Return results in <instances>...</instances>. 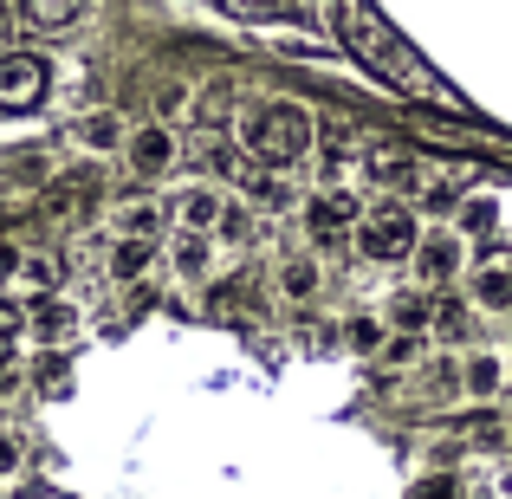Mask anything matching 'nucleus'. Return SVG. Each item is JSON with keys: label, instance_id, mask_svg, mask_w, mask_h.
<instances>
[{"label": "nucleus", "instance_id": "1", "mask_svg": "<svg viewBox=\"0 0 512 499\" xmlns=\"http://www.w3.org/2000/svg\"><path fill=\"white\" fill-rule=\"evenodd\" d=\"M331 26H338V39L350 52H357V65H370L376 78H389L396 91H409V98H428L441 104V111H461V98H454V85H441L435 72L422 65V52L409 46V39L396 33V26L383 20V13L370 7V0H331Z\"/></svg>", "mask_w": 512, "mask_h": 499}, {"label": "nucleus", "instance_id": "2", "mask_svg": "<svg viewBox=\"0 0 512 499\" xmlns=\"http://www.w3.org/2000/svg\"><path fill=\"white\" fill-rule=\"evenodd\" d=\"M240 156H253L260 169H292L305 150H312V117L299 111V104H286V98H266V104H247L240 111Z\"/></svg>", "mask_w": 512, "mask_h": 499}, {"label": "nucleus", "instance_id": "3", "mask_svg": "<svg viewBox=\"0 0 512 499\" xmlns=\"http://www.w3.org/2000/svg\"><path fill=\"white\" fill-rule=\"evenodd\" d=\"M415 240H422V221H415L409 208H396V201H383V208H370L357 221V253L370 266H396V260H415Z\"/></svg>", "mask_w": 512, "mask_h": 499}, {"label": "nucleus", "instance_id": "4", "mask_svg": "<svg viewBox=\"0 0 512 499\" xmlns=\"http://www.w3.org/2000/svg\"><path fill=\"white\" fill-rule=\"evenodd\" d=\"M46 85H52V65L39 52H0V111L7 117H26L46 104Z\"/></svg>", "mask_w": 512, "mask_h": 499}, {"label": "nucleus", "instance_id": "5", "mask_svg": "<svg viewBox=\"0 0 512 499\" xmlns=\"http://www.w3.org/2000/svg\"><path fill=\"white\" fill-rule=\"evenodd\" d=\"M363 195H350V188H318L312 201H305V227H312L318 240H338V234H357L363 221Z\"/></svg>", "mask_w": 512, "mask_h": 499}, {"label": "nucleus", "instance_id": "6", "mask_svg": "<svg viewBox=\"0 0 512 499\" xmlns=\"http://www.w3.org/2000/svg\"><path fill=\"white\" fill-rule=\"evenodd\" d=\"M124 156H130L137 175H169L175 163H182V143H175V130H163V124H143V130H130Z\"/></svg>", "mask_w": 512, "mask_h": 499}, {"label": "nucleus", "instance_id": "7", "mask_svg": "<svg viewBox=\"0 0 512 499\" xmlns=\"http://www.w3.org/2000/svg\"><path fill=\"white\" fill-rule=\"evenodd\" d=\"M227 208H234V201H227L221 188H208V182H195V188H182V195H175V221H182L188 234H214Z\"/></svg>", "mask_w": 512, "mask_h": 499}, {"label": "nucleus", "instance_id": "8", "mask_svg": "<svg viewBox=\"0 0 512 499\" xmlns=\"http://www.w3.org/2000/svg\"><path fill=\"white\" fill-rule=\"evenodd\" d=\"M415 266H422L428 286H448V279L461 273V234H448V227L422 234V240H415Z\"/></svg>", "mask_w": 512, "mask_h": 499}, {"label": "nucleus", "instance_id": "9", "mask_svg": "<svg viewBox=\"0 0 512 499\" xmlns=\"http://www.w3.org/2000/svg\"><path fill=\"white\" fill-rule=\"evenodd\" d=\"M13 7H20V20L39 26V33H65V26L85 20L91 0H13Z\"/></svg>", "mask_w": 512, "mask_h": 499}, {"label": "nucleus", "instance_id": "10", "mask_svg": "<svg viewBox=\"0 0 512 499\" xmlns=\"http://www.w3.org/2000/svg\"><path fill=\"white\" fill-rule=\"evenodd\" d=\"M26 331L46 337V344H65V337L78 331V312L65 299H33V305H26Z\"/></svg>", "mask_w": 512, "mask_h": 499}, {"label": "nucleus", "instance_id": "11", "mask_svg": "<svg viewBox=\"0 0 512 499\" xmlns=\"http://www.w3.org/2000/svg\"><path fill=\"white\" fill-rule=\"evenodd\" d=\"M474 305H487V312H512V260H487L474 273Z\"/></svg>", "mask_w": 512, "mask_h": 499}, {"label": "nucleus", "instance_id": "12", "mask_svg": "<svg viewBox=\"0 0 512 499\" xmlns=\"http://www.w3.org/2000/svg\"><path fill=\"white\" fill-rule=\"evenodd\" d=\"M78 143H85V150H124L130 130H124L117 111H91V117H78Z\"/></svg>", "mask_w": 512, "mask_h": 499}, {"label": "nucleus", "instance_id": "13", "mask_svg": "<svg viewBox=\"0 0 512 499\" xmlns=\"http://www.w3.org/2000/svg\"><path fill=\"white\" fill-rule=\"evenodd\" d=\"M150 260H156V240H117L111 247V279L117 286H137V279L150 273Z\"/></svg>", "mask_w": 512, "mask_h": 499}, {"label": "nucleus", "instance_id": "14", "mask_svg": "<svg viewBox=\"0 0 512 499\" xmlns=\"http://www.w3.org/2000/svg\"><path fill=\"white\" fill-rule=\"evenodd\" d=\"M156 227H163V208H150V201H130L117 214V240H156Z\"/></svg>", "mask_w": 512, "mask_h": 499}, {"label": "nucleus", "instance_id": "15", "mask_svg": "<svg viewBox=\"0 0 512 499\" xmlns=\"http://www.w3.org/2000/svg\"><path fill=\"white\" fill-rule=\"evenodd\" d=\"M279 292H286V299H312L318 292V260H286L279 266Z\"/></svg>", "mask_w": 512, "mask_h": 499}, {"label": "nucleus", "instance_id": "16", "mask_svg": "<svg viewBox=\"0 0 512 499\" xmlns=\"http://www.w3.org/2000/svg\"><path fill=\"white\" fill-rule=\"evenodd\" d=\"M461 227L467 234H493V227H500V201L493 195H467L461 201Z\"/></svg>", "mask_w": 512, "mask_h": 499}, {"label": "nucleus", "instance_id": "17", "mask_svg": "<svg viewBox=\"0 0 512 499\" xmlns=\"http://www.w3.org/2000/svg\"><path fill=\"white\" fill-rule=\"evenodd\" d=\"M467 499H512V461L480 467V480H467Z\"/></svg>", "mask_w": 512, "mask_h": 499}, {"label": "nucleus", "instance_id": "18", "mask_svg": "<svg viewBox=\"0 0 512 499\" xmlns=\"http://www.w3.org/2000/svg\"><path fill=\"white\" fill-rule=\"evenodd\" d=\"M363 163H370V156H363ZM370 169H376V182H422V169H415L402 150H376Z\"/></svg>", "mask_w": 512, "mask_h": 499}, {"label": "nucleus", "instance_id": "19", "mask_svg": "<svg viewBox=\"0 0 512 499\" xmlns=\"http://www.w3.org/2000/svg\"><path fill=\"white\" fill-rule=\"evenodd\" d=\"M461 383H467V389H474V396H493V389H500V383H506V370H500V357H474V363H467V370H461Z\"/></svg>", "mask_w": 512, "mask_h": 499}, {"label": "nucleus", "instance_id": "20", "mask_svg": "<svg viewBox=\"0 0 512 499\" xmlns=\"http://www.w3.org/2000/svg\"><path fill=\"white\" fill-rule=\"evenodd\" d=\"M221 7L240 20H273V13H299V0H221Z\"/></svg>", "mask_w": 512, "mask_h": 499}, {"label": "nucleus", "instance_id": "21", "mask_svg": "<svg viewBox=\"0 0 512 499\" xmlns=\"http://www.w3.org/2000/svg\"><path fill=\"white\" fill-rule=\"evenodd\" d=\"M175 266H182V273H201V266H208V234H188V227H182V240H175Z\"/></svg>", "mask_w": 512, "mask_h": 499}, {"label": "nucleus", "instance_id": "22", "mask_svg": "<svg viewBox=\"0 0 512 499\" xmlns=\"http://www.w3.org/2000/svg\"><path fill=\"white\" fill-rule=\"evenodd\" d=\"M428 318H435V312H428V299H396V325L402 331H422Z\"/></svg>", "mask_w": 512, "mask_h": 499}, {"label": "nucleus", "instance_id": "23", "mask_svg": "<svg viewBox=\"0 0 512 499\" xmlns=\"http://www.w3.org/2000/svg\"><path fill=\"white\" fill-rule=\"evenodd\" d=\"M350 344H357V350H376V344H383V325H376V318H350Z\"/></svg>", "mask_w": 512, "mask_h": 499}, {"label": "nucleus", "instance_id": "24", "mask_svg": "<svg viewBox=\"0 0 512 499\" xmlns=\"http://www.w3.org/2000/svg\"><path fill=\"white\" fill-rule=\"evenodd\" d=\"M20 331H26V312H20L13 299H0V344H13Z\"/></svg>", "mask_w": 512, "mask_h": 499}, {"label": "nucleus", "instance_id": "25", "mask_svg": "<svg viewBox=\"0 0 512 499\" xmlns=\"http://www.w3.org/2000/svg\"><path fill=\"white\" fill-rule=\"evenodd\" d=\"M422 201H428V214H448V208H454V182H428Z\"/></svg>", "mask_w": 512, "mask_h": 499}, {"label": "nucleus", "instance_id": "26", "mask_svg": "<svg viewBox=\"0 0 512 499\" xmlns=\"http://www.w3.org/2000/svg\"><path fill=\"white\" fill-rule=\"evenodd\" d=\"M13 383H20V350H13V344H0V396H7Z\"/></svg>", "mask_w": 512, "mask_h": 499}, {"label": "nucleus", "instance_id": "27", "mask_svg": "<svg viewBox=\"0 0 512 499\" xmlns=\"http://www.w3.org/2000/svg\"><path fill=\"white\" fill-rule=\"evenodd\" d=\"M415 499H461L454 480H428V487H415Z\"/></svg>", "mask_w": 512, "mask_h": 499}, {"label": "nucleus", "instance_id": "28", "mask_svg": "<svg viewBox=\"0 0 512 499\" xmlns=\"http://www.w3.org/2000/svg\"><path fill=\"white\" fill-rule=\"evenodd\" d=\"M13 461H20V441H13V435H0V474H7Z\"/></svg>", "mask_w": 512, "mask_h": 499}, {"label": "nucleus", "instance_id": "29", "mask_svg": "<svg viewBox=\"0 0 512 499\" xmlns=\"http://www.w3.org/2000/svg\"><path fill=\"white\" fill-rule=\"evenodd\" d=\"M13 20H20V7H7V0H0V39L13 33Z\"/></svg>", "mask_w": 512, "mask_h": 499}]
</instances>
